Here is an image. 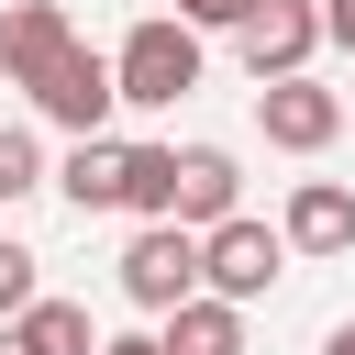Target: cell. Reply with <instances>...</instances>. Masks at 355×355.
<instances>
[{
	"label": "cell",
	"mask_w": 355,
	"mask_h": 355,
	"mask_svg": "<svg viewBox=\"0 0 355 355\" xmlns=\"http://www.w3.org/2000/svg\"><path fill=\"white\" fill-rule=\"evenodd\" d=\"M111 78H122V100H133V111H178V100L200 89V22H178V11L133 22V33H122V55H111Z\"/></svg>",
	"instance_id": "obj_1"
},
{
	"label": "cell",
	"mask_w": 355,
	"mask_h": 355,
	"mask_svg": "<svg viewBox=\"0 0 355 355\" xmlns=\"http://www.w3.org/2000/svg\"><path fill=\"white\" fill-rule=\"evenodd\" d=\"M277 277H288V233H277V222L233 211V222L200 233V288H211V300H266Z\"/></svg>",
	"instance_id": "obj_2"
},
{
	"label": "cell",
	"mask_w": 355,
	"mask_h": 355,
	"mask_svg": "<svg viewBox=\"0 0 355 355\" xmlns=\"http://www.w3.org/2000/svg\"><path fill=\"white\" fill-rule=\"evenodd\" d=\"M22 100H33V122H55V133L78 144V133H111V111H122V78H111V55L67 44V55H55V67H44Z\"/></svg>",
	"instance_id": "obj_3"
},
{
	"label": "cell",
	"mask_w": 355,
	"mask_h": 355,
	"mask_svg": "<svg viewBox=\"0 0 355 355\" xmlns=\"http://www.w3.org/2000/svg\"><path fill=\"white\" fill-rule=\"evenodd\" d=\"M122 300L133 311H178V300H200V233L189 222H133V244H122Z\"/></svg>",
	"instance_id": "obj_4"
},
{
	"label": "cell",
	"mask_w": 355,
	"mask_h": 355,
	"mask_svg": "<svg viewBox=\"0 0 355 355\" xmlns=\"http://www.w3.org/2000/svg\"><path fill=\"white\" fill-rule=\"evenodd\" d=\"M244 78L266 89V78H311V55H322V0H266L244 33Z\"/></svg>",
	"instance_id": "obj_5"
},
{
	"label": "cell",
	"mask_w": 355,
	"mask_h": 355,
	"mask_svg": "<svg viewBox=\"0 0 355 355\" xmlns=\"http://www.w3.org/2000/svg\"><path fill=\"white\" fill-rule=\"evenodd\" d=\"M255 122H266L277 155H322V144L344 133V100H333L322 78H266V89H255Z\"/></svg>",
	"instance_id": "obj_6"
},
{
	"label": "cell",
	"mask_w": 355,
	"mask_h": 355,
	"mask_svg": "<svg viewBox=\"0 0 355 355\" xmlns=\"http://www.w3.org/2000/svg\"><path fill=\"white\" fill-rule=\"evenodd\" d=\"M233 211H244V166H233V144H178V211H166V222L211 233V222H233Z\"/></svg>",
	"instance_id": "obj_7"
},
{
	"label": "cell",
	"mask_w": 355,
	"mask_h": 355,
	"mask_svg": "<svg viewBox=\"0 0 355 355\" xmlns=\"http://www.w3.org/2000/svg\"><path fill=\"white\" fill-rule=\"evenodd\" d=\"M277 233H288V255H355V189L344 178H300Z\"/></svg>",
	"instance_id": "obj_8"
},
{
	"label": "cell",
	"mask_w": 355,
	"mask_h": 355,
	"mask_svg": "<svg viewBox=\"0 0 355 355\" xmlns=\"http://www.w3.org/2000/svg\"><path fill=\"white\" fill-rule=\"evenodd\" d=\"M67 44H78V22H67L55 0H11V11H0V78H11V89H33Z\"/></svg>",
	"instance_id": "obj_9"
},
{
	"label": "cell",
	"mask_w": 355,
	"mask_h": 355,
	"mask_svg": "<svg viewBox=\"0 0 355 355\" xmlns=\"http://www.w3.org/2000/svg\"><path fill=\"white\" fill-rule=\"evenodd\" d=\"M155 333H166V355H244V300H211V288H200V300H178Z\"/></svg>",
	"instance_id": "obj_10"
},
{
	"label": "cell",
	"mask_w": 355,
	"mask_h": 355,
	"mask_svg": "<svg viewBox=\"0 0 355 355\" xmlns=\"http://www.w3.org/2000/svg\"><path fill=\"white\" fill-rule=\"evenodd\" d=\"M55 189H67L78 211H122V144H111V133H78L67 166H55Z\"/></svg>",
	"instance_id": "obj_11"
},
{
	"label": "cell",
	"mask_w": 355,
	"mask_h": 355,
	"mask_svg": "<svg viewBox=\"0 0 355 355\" xmlns=\"http://www.w3.org/2000/svg\"><path fill=\"white\" fill-rule=\"evenodd\" d=\"M122 211L133 222H166L178 211V144H122Z\"/></svg>",
	"instance_id": "obj_12"
},
{
	"label": "cell",
	"mask_w": 355,
	"mask_h": 355,
	"mask_svg": "<svg viewBox=\"0 0 355 355\" xmlns=\"http://www.w3.org/2000/svg\"><path fill=\"white\" fill-rule=\"evenodd\" d=\"M33 189H55V166H44V144H33L22 122H0V211L33 200Z\"/></svg>",
	"instance_id": "obj_13"
},
{
	"label": "cell",
	"mask_w": 355,
	"mask_h": 355,
	"mask_svg": "<svg viewBox=\"0 0 355 355\" xmlns=\"http://www.w3.org/2000/svg\"><path fill=\"white\" fill-rule=\"evenodd\" d=\"M33 266H44V255H33V244H11V233H0V322H11V311H33V300H44V277H33Z\"/></svg>",
	"instance_id": "obj_14"
},
{
	"label": "cell",
	"mask_w": 355,
	"mask_h": 355,
	"mask_svg": "<svg viewBox=\"0 0 355 355\" xmlns=\"http://www.w3.org/2000/svg\"><path fill=\"white\" fill-rule=\"evenodd\" d=\"M266 0H178V22H200V33H244Z\"/></svg>",
	"instance_id": "obj_15"
},
{
	"label": "cell",
	"mask_w": 355,
	"mask_h": 355,
	"mask_svg": "<svg viewBox=\"0 0 355 355\" xmlns=\"http://www.w3.org/2000/svg\"><path fill=\"white\" fill-rule=\"evenodd\" d=\"M322 44H344V55H355V0H322Z\"/></svg>",
	"instance_id": "obj_16"
},
{
	"label": "cell",
	"mask_w": 355,
	"mask_h": 355,
	"mask_svg": "<svg viewBox=\"0 0 355 355\" xmlns=\"http://www.w3.org/2000/svg\"><path fill=\"white\" fill-rule=\"evenodd\" d=\"M100 355H166V333H100Z\"/></svg>",
	"instance_id": "obj_17"
},
{
	"label": "cell",
	"mask_w": 355,
	"mask_h": 355,
	"mask_svg": "<svg viewBox=\"0 0 355 355\" xmlns=\"http://www.w3.org/2000/svg\"><path fill=\"white\" fill-rule=\"evenodd\" d=\"M322 355H355V322H333V333H322Z\"/></svg>",
	"instance_id": "obj_18"
}]
</instances>
